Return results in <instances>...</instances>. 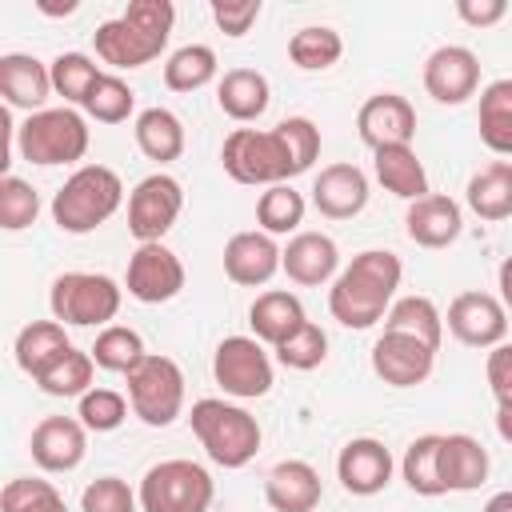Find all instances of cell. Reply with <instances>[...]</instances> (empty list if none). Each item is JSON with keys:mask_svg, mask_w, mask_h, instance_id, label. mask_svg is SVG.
<instances>
[{"mask_svg": "<svg viewBox=\"0 0 512 512\" xmlns=\"http://www.w3.org/2000/svg\"><path fill=\"white\" fill-rule=\"evenodd\" d=\"M400 276H404V264L396 252L368 248V252L352 256V264L328 288V312L344 328H372L376 320L388 316Z\"/></svg>", "mask_w": 512, "mask_h": 512, "instance_id": "1", "label": "cell"}, {"mask_svg": "<svg viewBox=\"0 0 512 512\" xmlns=\"http://www.w3.org/2000/svg\"><path fill=\"white\" fill-rule=\"evenodd\" d=\"M172 24H176L172 0H132L120 16L104 20L92 32V44L96 56L112 68H144L164 52Z\"/></svg>", "mask_w": 512, "mask_h": 512, "instance_id": "2", "label": "cell"}, {"mask_svg": "<svg viewBox=\"0 0 512 512\" xmlns=\"http://www.w3.org/2000/svg\"><path fill=\"white\" fill-rule=\"evenodd\" d=\"M120 204H124L120 176L112 168H104V164H84V168H76L56 188V196H52V220L68 236H88L104 220H112Z\"/></svg>", "mask_w": 512, "mask_h": 512, "instance_id": "3", "label": "cell"}, {"mask_svg": "<svg viewBox=\"0 0 512 512\" xmlns=\"http://www.w3.org/2000/svg\"><path fill=\"white\" fill-rule=\"evenodd\" d=\"M188 424H192L200 448L208 452V460L220 464V468H244L260 452V424L240 404L204 396V400L192 404Z\"/></svg>", "mask_w": 512, "mask_h": 512, "instance_id": "4", "label": "cell"}, {"mask_svg": "<svg viewBox=\"0 0 512 512\" xmlns=\"http://www.w3.org/2000/svg\"><path fill=\"white\" fill-rule=\"evenodd\" d=\"M220 164L236 184H252V188L256 184L272 188V184H288L292 176H300L296 156L276 128H268V132L232 128L224 148H220Z\"/></svg>", "mask_w": 512, "mask_h": 512, "instance_id": "5", "label": "cell"}, {"mask_svg": "<svg viewBox=\"0 0 512 512\" xmlns=\"http://www.w3.org/2000/svg\"><path fill=\"white\" fill-rule=\"evenodd\" d=\"M16 152L28 164H40V168L76 164L88 152V120L76 108H44V112H32L16 128Z\"/></svg>", "mask_w": 512, "mask_h": 512, "instance_id": "6", "label": "cell"}, {"mask_svg": "<svg viewBox=\"0 0 512 512\" xmlns=\"http://www.w3.org/2000/svg\"><path fill=\"white\" fill-rule=\"evenodd\" d=\"M136 496L144 512H208L216 484L196 460H160L144 472Z\"/></svg>", "mask_w": 512, "mask_h": 512, "instance_id": "7", "label": "cell"}, {"mask_svg": "<svg viewBox=\"0 0 512 512\" xmlns=\"http://www.w3.org/2000/svg\"><path fill=\"white\" fill-rule=\"evenodd\" d=\"M120 300H124V288L104 272H64L52 280V292H48L52 320L76 324V328H96V324L108 328V320H116L120 312Z\"/></svg>", "mask_w": 512, "mask_h": 512, "instance_id": "8", "label": "cell"}, {"mask_svg": "<svg viewBox=\"0 0 512 512\" xmlns=\"http://www.w3.org/2000/svg\"><path fill=\"white\" fill-rule=\"evenodd\" d=\"M128 404L148 428H168L184 412V372L172 356L148 352L128 372Z\"/></svg>", "mask_w": 512, "mask_h": 512, "instance_id": "9", "label": "cell"}, {"mask_svg": "<svg viewBox=\"0 0 512 512\" xmlns=\"http://www.w3.org/2000/svg\"><path fill=\"white\" fill-rule=\"evenodd\" d=\"M212 376L236 400H260L272 392V360L256 336H224L212 356Z\"/></svg>", "mask_w": 512, "mask_h": 512, "instance_id": "10", "label": "cell"}, {"mask_svg": "<svg viewBox=\"0 0 512 512\" xmlns=\"http://www.w3.org/2000/svg\"><path fill=\"white\" fill-rule=\"evenodd\" d=\"M180 212H184V188H180V180L168 176V172H152L128 196V232L140 244H156L180 220Z\"/></svg>", "mask_w": 512, "mask_h": 512, "instance_id": "11", "label": "cell"}, {"mask_svg": "<svg viewBox=\"0 0 512 512\" xmlns=\"http://www.w3.org/2000/svg\"><path fill=\"white\" fill-rule=\"evenodd\" d=\"M124 284H128V296L132 300H140V304H164V300L180 296V288H184V264L160 240L156 244H140L128 256Z\"/></svg>", "mask_w": 512, "mask_h": 512, "instance_id": "12", "label": "cell"}, {"mask_svg": "<svg viewBox=\"0 0 512 512\" xmlns=\"http://www.w3.org/2000/svg\"><path fill=\"white\" fill-rule=\"evenodd\" d=\"M444 320L448 332L468 348H496L508 336V312L492 292H460Z\"/></svg>", "mask_w": 512, "mask_h": 512, "instance_id": "13", "label": "cell"}, {"mask_svg": "<svg viewBox=\"0 0 512 512\" xmlns=\"http://www.w3.org/2000/svg\"><path fill=\"white\" fill-rule=\"evenodd\" d=\"M432 368H436V348H428L416 336L380 332V340L372 344V372L392 388H416L432 376Z\"/></svg>", "mask_w": 512, "mask_h": 512, "instance_id": "14", "label": "cell"}, {"mask_svg": "<svg viewBox=\"0 0 512 512\" xmlns=\"http://www.w3.org/2000/svg\"><path fill=\"white\" fill-rule=\"evenodd\" d=\"M356 132H360V140L372 152L396 148V144H412V136H416V108L400 92H376V96H368L360 104Z\"/></svg>", "mask_w": 512, "mask_h": 512, "instance_id": "15", "label": "cell"}, {"mask_svg": "<svg viewBox=\"0 0 512 512\" xmlns=\"http://www.w3.org/2000/svg\"><path fill=\"white\" fill-rule=\"evenodd\" d=\"M424 88L436 104H464L480 88V60L464 44H444L424 60Z\"/></svg>", "mask_w": 512, "mask_h": 512, "instance_id": "16", "label": "cell"}, {"mask_svg": "<svg viewBox=\"0 0 512 512\" xmlns=\"http://www.w3.org/2000/svg\"><path fill=\"white\" fill-rule=\"evenodd\" d=\"M336 476L352 496H376L392 480V452L376 436H356L336 456Z\"/></svg>", "mask_w": 512, "mask_h": 512, "instance_id": "17", "label": "cell"}, {"mask_svg": "<svg viewBox=\"0 0 512 512\" xmlns=\"http://www.w3.org/2000/svg\"><path fill=\"white\" fill-rule=\"evenodd\" d=\"M32 460L36 468L44 472H72L80 468L84 452H88V428L72 416H44L36 428H32Z\"/></svg>", "mask_w": 512, "mask_h": 512, "instance_id": "18", "label": "cell"}, {"mask_svg": "<svg viewBox=\"0 0 512 512\" xmlns=\"http://www.w3.org/2000/svg\"><path fill=\"white\" fill-rule=\"evenodd\" d=\"M280 260H284V248L268 232H236L224 244V272L240 288L268 284L280 272Z\"/></svg>", "mask_w": 512, "mask_h": 512, "instance_id": "19", "label": "cell"}, {"mask_svg": "<svg viewBox=\"0 0 512 512\" xmlns=\"http://www.w3.org/2000/svg\"><path fill=\"white\" fill-rule=\"evenodd\" d=\"M312 204L328 220H352L368 204V176L356 164H328L312 180Z\"/></svg>", "mask_w": 512, "mask_h": 512, "instance_id": "20", "label": "cell"}, {"mask_svg": "<svg viewBox=\"0 0 512 512\" xmlns=\"http://www.w3.org/2000/svg\"><path fill=\"white\" fill-rule=\"evenodd\" d=\"M0 96L8 108H24L28 116L44 112V100L52 96V68L28 52L0 56Z\"/></svg>", "mask_w": 512, "mask_h": 512, "instance_id": "21", "label": "cell"}, {"mask_svg": "<svg viewBox=\"0 0 512 512\" xmlns=\"http://www.w3.org/2000/svg\"><path fill=\"white\" fill-rule=\"evenodd\" d=\"M460 228H464L460 204L452 196H440V192H428V196L412 200L408 212H404V232L420 248H448L460 236Z\"/></svg>", "mask_w": 512, "mask_h": 512, "instance_id": "22", "label": "cell"}, {"mask_svg": "<svg viewBox=\"0 0 512 512\" xmlns=\"http://www.w3.org/2000/svg\"><path fill=\"white\" fill-rule=\"evenodd\" d=\"M280 268L288 272V280L304 284V288H316V284H328L340 268V248L332 236L324 232H296L284 248V260Z\"/></svg>", "mask_w": 512, "mask_h": 512, "instance_id": "23", "label": "cell"}, {"mask_svg": "<svg viewBox=\"0 0 512 512\" xmlns=\"http://www.w3.org/2000/svg\"><path fill=\"white\" fill-rule=\"evenodd\" d=\"M320 496V472L308 460H280L264 480V500L276 512H312Z\"/></svg>", "mask_w": 512, "mask_h": 512, "instance_id": "24", "label": "cell"}, {"mask_svg": "<svg viewBox=\"0 0 512 512\" xmlns=\"http://www.w3.org/2000/svg\"><path fill=\"white\" fill-rule=\"evenodd\" d=\"M440 480L448 492H472L488 480V448L468 436L452 432L440 440Z\"/></svg>", "mask_w": 512, "mask_h": 512, "instance_id": "25", "label": "cell"}, {"mask_svg": "<svg viewBox=\"0 0 512 512\" xmlns=\"http://www.w3.org/2000/svg\"><path fill=\"white\" fill-rule=\"evenodd\" d=\"M216 104L224 116H232L236 124H248V120H260L272 104V88H268V76L256 72V68H232L220 76L216 84Z\"/></svg>", "mask_w": 512, "mask_h": 512, "instance_id": "26", "label": "cell"}, {"mask_svg": "<svg viewBox=\"0 0 512 512\" xmlns=\"http://www.w3.org/2000/svg\"><path fill=\"white\" fill-rule=\"evenodd\" d=\"M304 320H308V316H304V304H300L292 292H280V288L260 292V296L252 300V308H248V324H252L256 340H260V344H272V348L284 344Z\"/></svg>", "mask_w": 512, "mask_h": 512, "instance_id": "27", "label": "cell"}, {"mask_svg": "<svg viewBox=\"0 0 512 512\" xmlns=\"http://www.w3.org/2000/svg\"><path fill=\"white\" fill-rule=\"evenodd\" d=\"M68 348H72V344H68V332H64L60 320H32V324L20 328L12 352H16L20 372H28V376L36 380V376H44Z\"/></svg>", "mask_w": 512, "mask_h": 512, "instance_id": "28", "label": "cell"}, {"mask_svg": "<svg viewBox=\"0 0 512 512\" xmlns=\"http://www.w3.org/2000/svg\"><path fill=\"white\" fill-rule=\"evenodd\" d=\"M372 168H376V180L400 196V200H420L428 196V172L420 164V156L412 152V144H396V148H380L372 152Z\"/></svg>", "mask_w": 512, "mask_h": 512, "instance_id": "29", "label": "cell"}, {"mask_svg": "<svg viewBox=\"0 0 512 512\" xmlns=\"http://www.w3.org/2000/svg\"><path fill=\"white\" fill-rule=\"evenodd\" d=\"M132 132H136V148L148 160H156V164L180 160V152H184V124L168 108H144L136 116V128Z\"/></svg>", "mask_w": 512, "mask_h": 512, "instance_id": "30", "label": "cell"}, {"mask_svg": "<svg viewBox=\"0 0 512 512\" xmlns=\"http://www.w3.org/2000/svg\"><path fill=\"white\" fill-rule=\"evenodd\" d=\"M468 208L480 220H508L512 216V164L492 160L468 180Z\"/></svg>", "mask_w": 512, "mask_h": 512, "instance_id": "31", "label": "cell"}, {"mask_svg": "<svg viewBox=\"0 0 512 512\" xmlns=\"http://www.w3.org/2000/svg\"><path fill=\"white\" fill-rule=\"evenodd\" d=\"M476 124L484 148H492L496 156H512V80H492L480 92Z\"/></svg>", "mask_w": 512, "mask_h": 512, "instance_id": "32", "label": "cell"}, {"mask_svg": "<svg viewBox=\"0 0 512 512\" xmlns=\"http://www.w3.org/2000/svg\"><path fill=\"white\" fill-rule=\"evenodd\" d=\"M384 332H404V336L424 340L428 348H440L444 316H440V308H436L428 296H404V300H396V304L388 308Z\"/></svg>", "mask_w": 512, "mask_h": 512, "instance_id": "33", "label": "cell"}, {"mask_svg": "<svg viewBox=\"0 0 512 512\" xmlns=\"http://www.w3.org/2000/svg\"><path fill=\"white\" fill-rule=\"evenodd\" d=\"M440 440L436 432L428 436H416L408 448H404V460H400V476L404 484L416 492V496H444V480H440Z\"/></svg>", "mask_w": 512, "mask_h": 512, "instance_id": "34", "label": "cell"}, {"mask_svg": "<svg viewBox=\"0 0 512 512\" xmlns=\"http://www.w3.org/2000/svg\"><path fill=\"white\" fill-rule=\"evenodd\" d=\"M288 56H292V64L304 68V72H324V68H332V64L344 56V40H340V32L328 28V24H308V28L292 32Z\"/></svg>", "mask_w": 512, "mask_h": 512, "instance_id": "35", "label": "cell"}, {"mask_svg": "<svg viewBox=\"0 0 512 512\" xmlns=\"http://www.w3.org/2000/svg\"><path fill=\"white\" fill-rule=\"evenodd\" d=\"M304 208L308 204L292 184H272L256 200V224L268 236H284V232H296L304 224Z\"/></svg>", "mask_w": 512, "mask_h": 512, "instance_id": "36", "label": "cell"}, {"mask_svg": "<svg viewBox=\"0 0 512 512\" xmlns=\"http://www.w3.org/2000/svg\"><path fill=\"white\" fill-rule=\"evenodd\" d=\"M88 352H92L96 368H104V372H124V376L148 356L140 332L128 328V324H108V328H100V336H96V344H92Z\"/></svg>", "mask_w": 512, "mask_h": 512, "instance_id": "37", "label": "cell"}, {"mask_svg": "<svg viewBox=\"0 0 512 512\" xmlns=\"http://www.w3.org/2000/svg\"><path fill=\"white\" fill-rule=\"evenodd\" d=\"M216 80V52L208 44H184L164 64V84L172 92H196Z\"/></svg>", "mask_w": 512, "mask_h": 512, "instance_id": "38", "label": "cell"}, {"mask_svg": "<svg viewBox=\"0 0 512 512\" xmlns=\"http://www.w3.org/2000/svg\"><path fill=\"white\" fill-rule=\"evenodd\" d=\"M48 68H52V92L64 96L68 104H80V108H84L88 92L96 88V80L104 76V72L96 68V60L84 56V52H60Z\"/></svg>", "mask_w": 512, "mask_h": 512, "instance_id": "39", "label": "cell"}, {"mask_svg": "<svg viewBox=\"0 0 512 512\" xmlns=\"http://www.w3.org/2000/svg\"><path fill=\"white\" fill-rule=\"evenodd\" d=\"M92 352H80V348H68L44 376H36V388L44 396H84L92 388Z\"/></svg>", "mask_w": 512, "mask_h": 512, "instance_id": "40", "label": "cell"}, {"mask_svg": "<svg viewBox=\"0 0 512 512\" xmlns=\"http://www.w3.org/2000/svg\"><path fill=\"white\" fill-rule=\"evenodd\" d=\"M0 512H68V504H64V496L56 492L52 480L16 476L0 492Z\"/></svg>", "mask_w": 512, "mask_h": 512, "instance_id": "41", "label": "cell"}, {"mask_svg": "<svg viewBox=\"0 0 512 512\" xmlns=\"http://www.w3.org/2000/svg\"><path fill=\"white\" fill-rule=\"evenodd\" d=\"M132 108H136V92L112 72H104L96 80V88L88 92V100H84V112L100 124H124L132 116Z\"/></svg>", "mask_w": 512, "mask_h": 512, "instance_id": "42", "label": "cell"}, {"mask_svg": "<svg viewBox=\"0 0 512 512\" xmlns=\"http://www.w3.org/2000/svg\"><path fill=\"white\" fill-rule=\"evenodd\" d=\"M324 356H328V336L312 320H304L284 344H276V360L284 368H292V372H312V368L324 364Z\"/></svg>", "mask_w": 512, "mask_h": 512, "instance_id": "43", "label": "cell"}, {"mask_svg": "<svg viewBox=\"0 0 512 512\" xmlns=\"http://www.w3.org/2000/svg\"><path fill=\"white\" fill-rule=\"evenodd\" d=\"M36 216H40V192L20 176H4L0 180V228L20 232L36 224Z\"/></svg>", "mask_w": 512, "mask_h": 512, "instance_id": "44", "label": "cell"}, {"mask_svg": "<svg viewBox=\"0 0 512 512\" xmlns=\"http://www.w3.org/2000/svg\"><path fill=\"white\" fill-rule=\"evenodd\" d=\"M80 424L88 432H116L124 420H128V400L112 388H88L80 396Z\"/></svg>", "mask_w": 512, "mask_h": 512, "instance_id": "45", "label": "cell"}, {"mask_svg": "<svg viewBox=\"0 0 512 512\" xmlns=\"http://www.w3.org/2000/svg\"><path fill=\"white\" fill-rule=\"evenodd\" d=\"M136 504L140 496L120 476H100L80 496V512H136Z\"/></svg>", "mask_w": 512, "mask_h": 512, "instance_id": "46", "label": "cell"}, {"mask_svg": "<svg viewBox=\"0 0 512 512\" xmlns=\"http://www.w3.org/2000/svg\"><path fill=\"white\" fill-rule=\"evenodd\" d=\"M276 132L288 140V148H292V156H296V168L308 172L312 160L320 156V128H316L308 116H288V120L276 124Z\"/></svg>", "mask_w": 512, "mask_h": 512, "instance_id": "47", "label": "cell"}, {"mask_svg": "<svg viewBox=\"0 0 512 512\" xmlns=\"http://www.w3.org/2000/svg\"><path fill=\"white\" fill-rule=\"evenodd\" d=\"M212 20L224 36H244L260 20V0H212Z\"/></svg>", "mask_w": 512, "mask_h": 512, "instance_id": "48", "label": "cell"}, {"mask_svg": "<svg viewBox=\"0 0 512 512\" xmlns=\"http://www.w3.org/2000/svg\"><path fill=\"white\" fill-rule=\"evenodd\" d=\"M484 372H488V388H492L496 404L500 408H512V344H496L488 352Z\"/></svg>", "mask_w": 512, "mask_h": 512, "instance_id": "49", "label": "cell"}, {"mask_svg": "<svg viewBox=\"0 0 512 512\" xmlns=\"http://www.w3.org/2000/svg\"><path fill=\"white\" fill-rule=\"evenodd\" d=\"M456 16L464 24H472V28H492V24H500L508 16V4L504 0H460Z\"/></svg>", "mask_w": 512, "mask_h": 512, "instance_id": "50", "label": "cell"}, {"mask_svg": "<svg viewBox=\"0 0 512 512\" xmlns=\"http://www.w3.org/2000/svg\"><path fill=\"white\" fill-rule=\"evenodd\" d=\"M496 280H500V304H504V308H512V256H504V264H500Z\"/></svg>", "mask_w": 512, "mask_h": 512, "instance_id": "51", "label": "cell"}, {"mask_svg": "<svg viewBox=\"0 0 512 512\" xmlns=\"http://www.w3.org/2000/svg\"><path fill=\"white\" fill-rule=\"evenodd\" d=\"M36 8H40L44 16H72V12L80 8V4H76V0H64V4H44V0H40Z\"/></svg>", "mask_w": 512, "mask_h": 512, "instance_id": "52", "label": "cell"}, {"mask_svg": "<svg viewBox=\"0 0 512 512\" xmlns=\"http://www.w3.org/2000/svg\"><path fill=\"white\" fill-rule=\"evenodd\" d=\"M496 432H500V440L512 444V408H496Z\"/></svg>", "mask_w": 512, "mask_h": 512, "instance_id": "53", "label": "cell"}, {"mask_svg": "<svg viewBox=\"0 0 512 512\" xmlns=\"http://www.w3.org/2000/svg\"><path fill=\"white\" fill-rule=\"evenodd\" d=\"M480 512H512V488H508V492H496Z\"/></svg>", "mask_w": 512, "mask_h": 512, "instance_id": "54", "label": "cell"}]
</instances>
